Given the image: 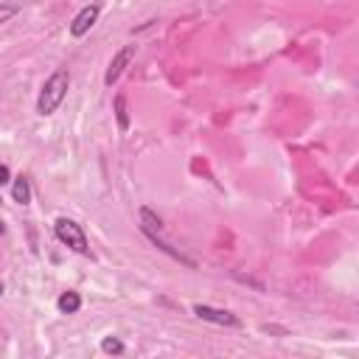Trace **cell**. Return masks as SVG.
<instances>
[{"label": "cell", "instance_id": "1", "mask_svg": "<svg viewBox=\"0 0 359 359\" xmlns=\"http://www.w3.org/2000/svg\"><path fill=\"white\" fill-rule=\"evenodd\" d=\"M68 90H71V73H68L65 68L53 71V73L45 79L42 90H40L37 112H40L42 118H45V115H53L59 107H62V101H65V96H68Z\"/></svg>", "mask_w": 359, "mask_h": 359}, {"label": "cell", "instance_id": "2", "mask_svg": "<svg viewBox=\"0 0 359 359\" xmlns=\"http://www.w3.org/2000/svg\"><path fill=\"white\" fill-rule=\"evenodd\" d=\"M53 233H56L59 242H62L65 247H71L73 253L90 256L87 236H84V227H82L79 222H73V219H68V216H59V219L53 222Z\"/></svg>", "mask_w": 359, "mask_h": 359}, {"label": "cell", "instance_id": "3", "mask_svg": "<svg viewBox=\"0 0 359 359\" xmlns=\"http://www.w3.org/2000/svg\"><path fill=\"white\" fill-rule=\"evenodd\" d=\"M191 312H194L199 320L214 323V325H227V328H238V325H242V320H238L233 312H227V309H216V306H208V304H194Z\"/></svg>", "mask_w": 359, "mask_h": 359}, {"label": "cell", "instance_id": "4", "mask_svg": "<svg viewBox=\"0 0 359 359\" xmlns=\"http://www.w3.org/2000/svg\"><path fill=\"white\" fill-rule=\"evenodd\" d=\"M135 45H124L121 51H118L112 59H110V65H107V73H104V84L107 87H112L118 79H121L124 76V71L129 68V62H132V59H135Z\"/></svg>", "mask_w": 359, "mask_h": 359}, {"label": "cell", "instance_id": "5", "mask_svg": "<svg viewBox=\"0 0 359 359\" xmlns=\"http://www.w3.org/2000/svg\"><path fill=\"white\" fill-rule=\"evenodd\" d=\"M99 14H101V6H99V3H87V6L71 20V37H73V40H82L84 34H90V28L99 23Z\"/></svg>", "mask_w": 359, "mask_h": 359}, {"label": "cell", "instance_id": "6", "mask_svg": "<svg viewBox=\"0 0 359 359\" xmlns=\"http://www.w3.org/2000/svg\"><path fill=\"white\" fill-rule=\"evenodd\" d=\"M143 233H146V238H149V242H152V245H155L158 250H163V253H166V256H171L174 261H180V264H186V267H191V269L197 267V261H194V258H188V256H183V253H180V250H174L171 245H166L163 238H158V233H155V230H143Z\"/></svg>", "mask_w": 359, "mask_h": 359}, {"label": "cell", "instance_id": "7", "mask_svg": "<svg viewBox=\"0 0 359 359\" xmlns=\"http://www.w3.org/2000/svg\"><path fill=\"white\" fill-rule=\"evenodd\" d=\"M12 199L17 202V205H28L32 202V180L28 177H14L12 180Z\"/></svg>", "mask_w": 359, "mask_h": 359}, {"label": "cell", "instance_id": "8", "mask_svg": "<svg viewBox=\"0 0 359 359\" xmlns=\"http://www.w3.org/2000/svg\"><path fill=\"white\" fill-rule=\"evenodd\" d=\"M112 110H115V121H118V129L121 132H129V101L124 93H118L112 99Z\"/></svg>", "mask_w": 359, "mask_h": 359}, {"label": "cell", "instance_id": "9", "mask_svg": "<svg viewBox=\"0 0 359 359\" xmlns=\"http://www.w3.org/2000/svg\"><path fill=\"white\" fill-rule=\"evenodd\" d=\"M56 309L62 314H76L82 309V295L79 292H62L56 297Z\"/></svg>", "mask_w": 359, "mask_h": 359}, {"label": "cell", "instance_id": "10", "mask_svg": "<svg viewBox=\"0 0 359 359\" xmlns=\"http://www.w3.org/2000/svg\"><path fill=\"white\" fill-rule=\"evenodd\" d=\"M140 222H143V225H140L143 230H160V225H163L160 216H155L152 211H149V208H140Z\"/></svg>", "mask_w": 359, "mask_h": 359}, {"label": "cell", "instance_id": "11", "mask_svg": "<svg viewBox=\"0 0 359 359\" xmlns=\"http://www.w3.org/2000/svg\"><path fill=\"white\" fill-rule=\"evenodd\" d=\"M101 351H104V354H124L127 345L118 340V337H104V340H101Z\"/></svg>", "mask_w": 359, "mask_h": 359}, {"label": "cell", "instance_id": "12", "mask_svg": "<svg viewBox=\"0 0 359 359\" xmlns=\"http://www.w3.org/2000/svg\"><path fill=\"white\" fill-rule=\"evenodd\" d=\"M17 6H9V3H0V25H3V23H9V20H14L17 17Z\"/></svg>", "mask_w": 359, "mask_h": 359}, {"label": "cell", "instance_id": "13", "mask_svg": "<svg viewBox=\"0 0 359 359\" xmlns=\"http://www.w3.org/2000/svg\"><path fill=\"white\" fill-rule=\"evenodd\" d=\"M6 183H12V171H9V166L0 163V186H6Z\"/></svg>", "mask_w": 359, "mask_h": 359}, {"label": "cell", "instance_id": "14", "mask_svg": "<svg viewBox=\"0 0 359 359\" xmlns=\"http://www.w3.org/2000/svg\"><path fill=\"white\" fill-rule=\"evenodd\" d=\"M3 233H6V225H3V222H0V236H3Z\"/></svg>", "mask_w": 359, "mask_h": 359}, {"label": "cell", "instance_id": "15", "mask_svg": "<svg viewBox=\"0 0 359 359\" xmlns=\"http://www.w3.org/2000/svg\"><path fill=\"white\" fill-rule=\"evenodd\" d=\"M3 292H6V286H3V284H0V297H3Z\"/></svg>", "mask_w": 359, "mask_h": 359}, {"label": "cell", "instance_id": "16", "mask_svg": "<svg viewBox=\"0 0 359 359\" xmlns=\"http://www.w3.org/2000/svg\"><path fill=\"white\" fill-rule=\"evenodd\" d=\"M0 202H3V199H0Z\"/></svg>", "mask_w": 359, "mask_h": 359}]
</instances>
